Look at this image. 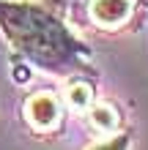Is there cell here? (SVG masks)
<instances>
[{"instance_id":"obj_6","label":"cell","mask_w":148,"mask_h":150,"mask_svg":"<svg viewBox=\"0 0 148 150\" xmlns=\"http://www.w3.org/2000/svg\"><path fill=\"white\" fill-rule=\"evenodd\" d=\"M129 147V137H115V139H110V142H104V145H96L93 150H126Z\"/></svg>"},{"instance_id":"obj_2","label":"cell","mask_w":148,"mask_h":150,"mask_svg":"<svg viewBox=\"0 0 148 150\" xmlns=\"http://www.w3.org/2000/svg\"><path fill=\"white\" fill-rule=\"evenodd\" d=\"M132 14V0H93L91 16L99 25H121Z\"/></svg>"},{"instance_id":"obj_4","label":"cell","mask_w":148,"mask_h":150,"mask_svg":"<svg viewBox=\"0 0 148 150\" xmlns=\"http://www.w3.org/2000/svg\"><path fill=\"white\" fill-rule=\"evenodd\" d=\"M91 120H93V126H99L102 131H110V128H115L118 126V115H115V109L112 107H96L91 112Z\"/></svg>"},{"instance_id":"obj_5","label":"cell","mask_w":148,"mask_h":150,"mask_svg":"<svg viewBox=\"0 0 148 150\" xmlns=\"http://www.w3.org/2000/svg\"><path fill=\"white\" fill-rule=\"evenodd\" d=\"M69 104H71L74 109H85L91 104V85L74 82L71 87H69Z\"/></svg>"},{"instance_id":"obj_3","label":"cell","mask_w":148,"mask_h":150,"mask_svg":"<svg viewBox=\"0 0 148 150\" xmlns=\"http://www.w3.org/2000/svg\"><path fill=\"white\" fill-rule=\"evenodd\" d=\"M28 117H30L33 126H39V128L55 126L58 123V101L52 98V96H47V93L30 98L28 101Z\"/></svg>"},{"instance_id":"obj_1","label":"cell","mask_w":148,"mask_h":150,"mask_svg":"<svg viewBox=\"0 0 148 150\" xmlns=\"http://www.w3.org/2000/svg\"><path fill=\"white\" fill-rule=\"evenodd\" d=\"M0 25L25 55L47 68H58L77 55V44L58 19L25 3H0Z\"/></svg>"}]
</instances>
